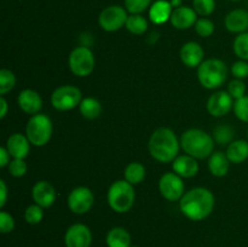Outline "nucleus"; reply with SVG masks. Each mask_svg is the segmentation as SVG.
<instances>
[{"label": "nucleus", "instance_id": "obj_1", "mask_svg": "<svg viewBox=\"0 0 248 247\" xmlns=\"http://www.w3.org/2000/svg\"><path fill=\"white\" fill-rule=\"evenodd\" d=\"M215 195L207 188L198 186L186 191L183 198L179 200L181 212L188 219L199 222L203 220L215 210Z\"/></svg>", "mask_w": 248, "mask_h": 247}, {"label": "nucleus", "instance_id": "obj_2", "mask_svg": "<svg viewBox=\"0 0 248 247\" xmlns=\"http://www.w3.org/2000/svg\"><path fill=\"white\" fill-rule=\"evenodd\" d=\"M148 149L153 159L166 164L172 162L178 156L181 149V140L176 133L169 127H159L152 133L148 143Z\"/></svg>", "mask_w": 248, "mask_h": 247}, {"label": "nucleus", "instance_id": "obj_3", "mask_svg": "<svg viewBox=\"0 0 248 247\" xmlns=\"http://www.w3.org/2000/svg\"><path fill=\"white\" fill-rule=\"evenodd\" d=\"M181 148L196 160L210 157L215 149V139L210 133L200 128H189L182 135Z\"/></svg>", "mask_w": 248, "mask_h": 247}, {"label": "nucleus", "instance_id": "obj_4", "mask_svg": "<svg viewBox=\"0 0 248 247\" xmlns=\"http://www.w3.org/2000/svg\"><path fill=\"white\" fill-rule=\"evenodd\" d=\"M227 77V64L218 58H208L198 67L199 81L207 90H216L220 87L225 82Z\"/></svg>", "mask_w": 248, "mask_h": 247}, {"label": "nucleus", "instance_id": "obj_5", "mask_svg": "<svg viewBox=\"0 0 248 247\" xmlns=\"http://www.w3.org/2000/svg\"><path fill=\"white\" fill-rule=\"evenodd\" d=\"M136 194L133 185L126 179L116 181L109 186L107 200L108 205L114 212L126 213L132 208L135 203Z\"/></svg>", "mask_w": 248, "mask_h": 247}, {"label": "nucleus", "instance_id": "obj_6", "mask_svg": "<svg viewBox=\"0 0 248 247\" xmlns=\"http://www.w3.org/2000/svg\"><path fill=\"white\" fill-rule=\"evenodd\" d=\"M52 121L45 114L31 115L26 126V136L31 144L35 147H44L52 137Z\"/></svg>", "mask_w": 248, "mask_h": 247}, {"label": "nucleus", "instance_id": "obj_7", "mask_svg": "<svg viewBox=\"0 0 248 247\" xmlns=\"http://www.w3.org/2000/svg\"><path fill=\"white\" fill-rule=\"evenodd\" d=\"M70 72L80 77H89L94 69V55L87 46H78L68 57Z\"/></svg>", "mask_w": 248, "mask_h": 247}, {"label": "nucleus", "instance_id": "obj_8", "mask_svg": "<svg viewBox=\"0 0 248 247\" xmlns=\"http://www.w3.org/2000/svg\"><path fill=\"white\" fill-rule=\"evenodd\" d=\"M82 94L80 89L74 85H62L51 94V104L56 110L68 111L80 106Z\"/></svg>", "mask_w": 248, "mask_h": 247}, {"label": "nucleus", "instance_id": "obj_9", "mask_svg": "<svg viewBox=\"0 0 248 247\" xmlns=\"http://www.w3.org/2000/svg\"><path fill=\"white\" fill-rule=\"evenodd\" d=\"M128 15L127 10L119 5H111L102 10L98 16V23L103 31L113 33L126 26Z\"/></svg>", "mask_w": 248, "mask_h": 247}, {"label": "nucleus", "instance_id": "obj_10", "mask_svg": "<svg viewBox=\"0 0 248 247\" xmlns=\"http://www.w3.org/2000/svg\"><path fill=\"white\" fill-rule=\"evenodd\" d=\"M159 190L162 198L167 201H179L186 193V185L182 177L174 172H167L162 174L159 181Z\"/></svg>", "mask_w": 248, "mask_h": 247}, {"label": "nucleus", "instance_id": "obj_11", "mask_svg": "<svg viewBox=\"0 0 248 247\" xmlns=\"http://www.w3.org/2000/svg\"><path fill=\"white\" fill-rule=\"evenodd\" d=\"M93 193L87 186H77L70 191L67 199L68 207L75 215L87 213L93 206Z\"/></svg>", "mask_w": 248, "mask_h": 247}, {"label": "nucleus", "instance_id": "obj_12", "mask_svg": "<svg viewBox=\"0 0 248 247\" xmlns=\"http://www.w3.org/2000/svg\"><path fill=\"white\" fill-rule=\"evenodd\" d=\"M91 242V230L82 223H75L70 225L64 234L65 247H90Z\"/></svg>", "mask_w": 248, "mask_h": 247}, {"label": "nucleus", "instance_id": "obj_13", "mask_svg": "<svg viewBox=\"0 0 248 247\" xmlns=\"http://www.w3.org/2000/svg\"><path fill=\"white\" fill-rule=\"evenodd\" d=\"M206 107L211 115L215 118H222L234 108V98L228 93V91H217L211 94Z\"/></svg>", "mask_w": 248, "mask_h": 247}, {"label": "nucleus", "instance_id": "obj_14", "mask_svg": "<svg viewBox=\"0 0 248 247\" xmlns=\"http://www.w3.org/2000/svg\"><path fill=\"white\" fill-rule=\"evenodd\" d=\"M31 198L34 202L43 208H50L55 203L57 193L50 182L39 181L34 184L31 189Z\"/></svg>", "mask_w": 248, "mask_h": 247}, {"label": "nucleus", "instance_id": "obj_15", "mask_svg": "<svg viewBox=\"0 0 248 247\" xmlns=\"http://www.w3.org/2000/svg\"><path fill=\"white\" fill-rule=\"evenodd\" d=\"M179 57L182 63L189 68H198L205 58V51L202 46L196 41H189L181 47Z\"/></svg>", "mask_w": 248, "mask_h": 247}, {"label": "nucleus", "instance_id": "obj_16", "mask_svg": "<svg viewBox=\"0 0 248 247\" xmlns=\"http://www.w3.org/2000/svg\"><path fill=\"white\" fill-rule=\"evenodd\" d=\"M198 19V14H196L193 7L182 5L177 9H173L170 22L176 29L184 31V29H189L195 26Z\"/></svg>", "mask_w": 248, "mask_h": 247}, {"label": "nucleus", "instance_id": "obj_17", "mask_svg": "<svg viewBox=\"0 0 248 247\" xmlns=\"http://www.w3.org/2000/svg\"><path fill=\"white\" fill-rule=\"evenodd\" d=\"M17 103H18L19 108L29 115L39 114L43 108V98L39 92L31 89H26L19 92L18 97H17Z\"/></svg>", "mask_w": 248, "mask_h": 247}, {"label": "nucleus", "instance_id": "obj_18", "mask_svg": "<svg viewBox=\"0 0 248 247\" xmlns=\"http://www.w3.org/2000/svg\"><path fill=\"white\" fill-rule=\"evenodd\" d=\"M6 149L14 159H26L31 152V142L26 135L12 133L6 140Z\"/></svg>", "mask_w": 248, "mask_h": 247}, {"label": "nucleus", "instance_id": "obj_19", "mask_svg": "<svg viewBox=\"0 0 248 247\" xmlns=\"http://www.w3.org/2000/svg\"><path fill=\"white\" fill-rule=\"evenodd\" d=\"M172 169L182 178H193L199 172L198 160L188 154L178 155L172 161Z\"/></svg>", "mask_w": 248, "mask_h": 247}, {"label": "nucleus", "instance_id": "obj_20", "mask_svg": "<svg viewBox=\"0 0 248 247\" xmlns=\"http://www.w3.org/2000/svg\"><path fill=\"white\" fill-rule=\"evenodd\" d=\"M224 24L230 33H245L248 31V11L245 9L232 10L225 16Z\"/></svg>", "mask_w": 248, "mask_h": 247}, {"label": "nucleus", "instance_id": "obj_21", "mask_svg": "<svg viewBox=\"0 0 248 247\" xmlns=\"http://www.w3.org/2000/svg\"><path fill=\"white\" fill-rule=\"evenodd\" d=\"M172 11H173V7L171 2L167 0H156L153 2L149 9V18L153 23L162 24L170 21Z\"/></svg>", "mask_w": 248, "mask_h": 247}, {"label": "nucleus", "instance_id": "obj_22", "mask_svg": "<svg viewBox=\"0 0 248 247\" xmlns=\"http://www.w3.org/2000/svg\"><path fill=\"white\" fill-rule=\"evenodd\" d=\"M230 164L227 154L223 152H213L208 157V170L215 177H224L229 172Z\"/></svg>", "mask_w": 248, "mask_h": 247}, {"label": "nucleus", "instance_id": "obj_23", "mask_svg": "<svg viewBox=\"0 0 248 247\" xmlns=\"http://www.w3.org/2000/svg\"><path fill=\"white\" fill-rule=\"evenodd\" d=\"M228 159L232 164L239 165L248 159V140L236 139L230 143L227 148Z\"/></svg>", "mask_w": 248, "mask_h": 247}, {"label": "nucleus", "instance_id": "obj_24", "mask_svg": "<svg viewBox=\"0 0 248 247\" xmlns=\"http://www.w3.org/2000/svg\"><path fill=\"white\" fill-rule=\"evenodd\" d=\"M106 244L108 247H130L131 235L125 228L115 227L107 234Z\"/></svg>", "mask_w": 248, "mask_h": 247}, {"label": "nucleus", "instance_id": "obj_25", "mask_svg": "<svg viewBox=\"0 0 248 247\" xmlns=\"http://www.w3.org/2000/svg\"><path fill=\"white\" fill-rule=\"evenodd\" d=\"M80 114L87 120H94L99 118L102 114V104L98 99L93 97H86L82 98L81 103L79 106Z\"/></svg>", "mask_w": 248, "mask_h": 247}, {"label": "nucleus", "instance_id": "obj_26", "mask_svg": "<svg viewBox=\"0 0 248 247\" xmlns=\"http://www.w3.org/2000/svg\"><path fill=\"white\" fill-rule=\"evenodd\" d=\"M124 177H125L126 181H127L128 183L132 184V185L140 184L145 178L144 165H142L140 162H137V161L130 162V164L125 167Z\"/></svg>", "mask_w": 248, "mask_h": 247}, {"label": "nucleus", "instance_id": "obj_27", "mask_svg": "<svg viewBox=\"0 0 248 247\" xmlns=\"http://www.w3.org/2000/svg\"><path fill=\"white\" fill-rule=\"evenodd\" d=\"M213 139L216 143L219 145H229L230 143L234 142L235 137V130L230 125H218L213 130Z\"/></svg>", "mask_w": 248, "mask_h": 247}, {"label": "nucleus", "instance_id": "obj_28", "mask_svg": "<svg viewBox=\"0 0 248 247\" xmlns=\"http://www.w3.org/2000/svg\"><path fill=\"white\" fill-rule=\"evenodd\" d=\"M125 27L131 34L142 35L148 31V21L144 16H142V14L130 15Z\"/></svg>", "mask_w": 248, "mask_h": 247}, {"label": "nucleus", "instance_id": "obj_29", "mask_svg": "<svg viewBox=\"0 0 248 247\" xmlns=\"http://www.w3.org/2000/svg\"><path fill=\"white\" fill-rule=\"evenodd\" d=\"M232 50L240 60L248 62V31L237 34L232 43Z\"/></svg>", "mask_w": 248, "mask_h": 247}, {"label": "nucleus", "instance_id": "obj_30", "mask_svg": "<svg viewBox=\"0 0 248 247\" xmlns=\"http://www.w3.org/2000/svg\"><path fill=\"white\" fill-rule=\"evenodd\" d=\"M15 86H16V75L6 68L0 70V94L4 96L9 93L15 89Z\"/></svg>", "mask_w": 248, "mask_h": 247}, {"label": "nucleus", "instance_id": "obj_31", "mask_svg": "<svg viewBox=\"0 0 248 247\" xmlns=\"http://www.w3.org/2000/svg\"><path fill=\"white\" fill-rule=\"evenodd\" d=\"M193 9L198 16L207 17L216 10V0H193Z\"/></svg>", "mask_w": 248, "mask_h": 247}, {"label": "nucleus", "instance_id": "obj_32", "mask_svg": "<svg viewBox=\"0 0 248 247\" xmlns=\"http://www.w3.org/2000/svg\"><path fill=\"white\" fill-rule=\"evenodd\" d=\"M44 218V208L40 207L39 205L34 203V205L28 206L24 211V219L28 224L35 225L43 220Z\"/></svg>", "mask_w": 248, "mask_h": 247}, {"label": "nucleus", "instance_id": "obj_33", "mask_svg": "<svg viewBox=\"0 0 248 247\" xmlns=\"http://www.w3.org/2000/svg\"><path fill=\"white\" fill-rule=\"evenodd\" d=\"M195 31L198 33V35L202 36V38H208V36L212 35L215 33V23L211 21L207 17H201L196 21L195 23Z\"/></svg>", "mask_w": 248, "mask_h": 247}, {"label": "nucleus", "instance_id": "obj_34", "mask_svg": "<svg viewBox=\"0 0 248 247\" xmlns=\"http://www.w3.org/2000/svg\"><path fill=\"white\" fill-rule=\"evenodd\" d=\"M153 0H125V9L131 15H138L144 12L152 6Z\"/></svg>", "mask_w": 248, "mask_h": 247}, {"label": "nucleus", "instance_id": "obj_35", "mask_svg": "<svg viewBox=\"0 0 248 247\" xmlns=\"http://www.w3.org/2000/svg\"><path fill=\"white\" fill-rule=\"evenodd\" d=\"M234 110L235 116L239 120L244 121V123H248V96H244L241 98L236 99L234 102Z\"/></svg>", "mask_w": 248, "mask_h": 247}, {"label": "nucleus", "instance_id": "obj_36", "mask_svg": "<svg viewBox=\"0 0 248 247\" xmlns=\"http://www.w3.org/2000/svg\"><path fill=\"white\" fill-rule=\"evenodd\" d=\"M228 93L236 101L241 97L246 96V84L241 79H234L228 85Z\"/></svg>", "mask_w": 248, "mask_h": 247}, {"label": "nucleus", "instance_id": "obj_37", "mask_svg": "<svg viewBox=\"0 0 248 247\" xmlns=\"http://www.w3.org/2000/svg\"><path fill=\"white\" fill-rule=\"evenodd\" d=\"M7 169H9L10 174L12 177H15V178H21V177H23L27 173L28 165H27V162L23 159H14L11 160Z\"/></svg>", "mask_w": 248, "mask_h": 247}, {"label": "nucleus", "instance_id": "obj_38", "mask_svg": "<svg viewBox=\"0 0 248 247\" xmlns=\"http://www.w3.org/2000/svg\"><path fill=\"white\" fill-rule=\"evenodd\" d=\"M15 229V219L10 213L1 211L0 212V232L2 234L11 232Z\"/></svg>", "mask_w": 248, "mask_h": 247}, {"label": "nucleus", "instance_id": "obj_39", "mask_svg": "<svg viewBox=\"0 0 248 247\" xmlns=\"http://www.w3.org/2000/svg\"><path fill=\"white\" fill-rule=\"evenodd\" d=\"M232 73L235 77V79H246L248 77V62L247 61H236L232 65Z\"/></svg>", "mask_w": 248, "mask_h": 247}, {"label": "nucleus", "instance_id": "obj_40", "mask_svg": "<svg viewBox=\"0 0 248 247\" xmlns=\"http://www.w3.org/2000/svg\"><path fill=\"white\" fill-rule=\"evenodd\" d=\"M10 157H11V155H10L9 150L6 149V147H1L0 148V167H6L9 166V164L11 161H10Z\"/></svg>", "mask_w": 248, "mask_h": 247}, {"label": "nucleus", "instance_id": "obj_41", "mask_svg": "<svg viewBox=\"0 0 248 247\" xmlns=\"http://www.w3.org/2000/svg\"><path fill=\"white\" fill-rule=\"evenodd\" d=\"M0 191H1V201H0V207H4L7 201V186L5 181H0Z\"/></svg>", "mask_w": 248, "mask_h": 247}, {"label": "nucleus", "instance_id": "obj_42", "mask_svg": "<svg viewBox=\"0 0 248 247\" xmlns=\"http://www.w3.org/2000/svg\"><path fill=\"white\" fill-rule=\"evenodd\" d=\"M0 107H1V111H0V118L4 119L7 114V109H9V104H7L6 99L4 98V96L0 97Z\"/></svg>", "mask_w": 248, "mask_h": 247}, {"label": "nucleus", "instance_id": "obj_43", "mask_svg": "<svg viewBox=\"0 0 248 247\" xmlns=\"http://www.w3.org/2000/svg\"><path fill=\"white\" fill-rule=\"evenodd\" d=\"M170 2H171V5L173 9H177V7L182 6V0H171Z\"/></svg>", "mask_w": 248, "mask_h": 247}, {"label": "nucleus", "instance_id": "obj_44", "mask_svg": "<svg viewBox=\"0 0 248 247\" xmlns=\"http://www.w3.org/2000/svg\"><path fill=\"white\" fill-rule=\"evenodd\" d=\"M229 1H240V0H229Z\"/></svg>", "mask_w": 248, "mask_h": 247}, {"label": "nucleus", "instance_id": "obj_45", "mask_svg": "<svg viewBox=\"0 0 248 247\" xmlns=\"http://www.w3.org/2000/svg\"><path fill=\"white\" fill-rule=\"evenodd\" d=\"M247 138H248V128H247Z\"/></svg>", "mask_w": 248, "mask_h": 247}, {"label": "nucleus", "instance_id": "obj_46", "mask_svg": "<svg viewBox=\"0 0 248 247\" xmlns=\"http://www.w3.org/2000/svg\"><path fill=\"white\" fill-rule=\"evenodd\" d=\"M130 247H138V246H130Z\"/></svg>", "mask_w": 248, "mask_h": 247}]
</instances>
